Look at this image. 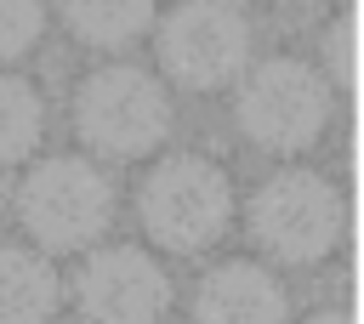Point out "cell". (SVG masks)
I'll list each match as a JSON object with an SVG mask.
<instances>
[{
  "label": "cell",
  "instance_id": "1",
  "mask_svg": "<svg viewBox=\"0 0 364 324\" xmlns=\"http://www.w3.org/2000/svg\"><path fill=\"white\" fill-rule=\"evenodd\" d=\"M239 131L267 153H301L330 125V80L301 57H267L262 68L239 74L233 97Z\"/></svg>",
  "mask_w": 364,
  "mask_h": 324
},
{
  "label": "cell",
  "instance_id": "6",
  "mask_svg": "<svg viewBox=\"0 0 364 324\" xmlns=\"http://www.w3.org/2000/svg\"><path fill=\"white\" fill-rule=\"evenodd\" d=\"M250 233L279 261H324L341 239V193L318 171H279L250 199Z\"/></svg>",
  "mask_w": 364,
  "mask_h": 324
},
{
  "label": "cell",
  "instance_id": "8",
  "mask_svg": "<svg viewBox=\"0 0 364 324\" xmlns=\"http://www.w3.org/2000/svg\"><path fill=\"white\" fill-rule=\"evenodd\" d=\"M284 318H290V296L256 261H228L205 273L193 290V324H284Z\"/></svg>",
  "mask_w": 364,
  "mask_h": 324
},
{
  "label": "cell",
  "instance_id": "9",
  "mask_svg": "<svg viewBox=\"0 0 364 324\" xmlns=\"http://www.w3.org/2000/svg\"><path fill=\"white\" fill-rule=\"evenodd\" d=\"M57 273L34 250L0 244V324H51L57 313Z\"/></svg>",
  "mask_w": 364,
  "mask_h": 324
},
{
  "label": "cell",
  "instance_id": "2",
  "mask_svg": "<svg viewBox=\"0 0 364 324\" xmlns=\"http://www.w3.org/2000/svg\"><path fill=\"white\" fill-rule=\"evenodd\" d=\"M74 131L102 159H142L171 131V102L154 85V74L131 63L91 68L74 91Z\"/></svg>",
  "mask_w": 364,
  "mask_h": 324
},
{
  "label": "cell",
  "instance_id": "4",
  "mask_svg": "<svg viewBox=\"0 0 364 324\" xmlns=\"http://www.w3.org/2000/svg\"><path fill=\"white\" fill-rule=\"evenodd\" d=\"M17 216L46 250H85L114 222V188L91 159H46L23 176Z\"/></svg>",
  "mask_w": 364,
  "mask_h": 324
},
{
  "label": "cell",
  "instance_id": "7",
  "mask_svg": "<svg viewBox=\"0 0 364 324\" xmlns=\"http://www.w3.org/2000/svg\"><path fill=\"white\" fill-rule=\"evenodd\" d=\"M74 301L85 324H159L171 307V284L159 273V261L136 244H114L97 250L80 279H74Z\"/></svg>",
  "mask_w": 364,
  "mask_h": 324
},
{
  "label": "cell",
  "instance_id": "11",
  "mask_svg": "<svg viewBox=\"0 0 364 324\" xmlns=\"http://www.w3.org/2000/svg\"><path fill=\"white\" fill-rule=\"evenodd\" d=\"M40 131H46V108H40V91L17 74H0V165H17L40 148Z\"/></svg>",
  "mask_w": 364,
  "mask_h": 324
},
{
  "label": "cell",
  "instance_id": "14",
  "mask_svg": "<svg viewBox=\"0 0 364 324\" xmlns=\"http://www.w3.org/2000/svg\"><path fill=\"white\" fill-rule=\"evenodd\" d=\"M307 324H353V313H341V307H336V313H313Z\"/></svg>",
  "mask_w": 364,
  "mask_h": 324
},
{
  "label": "cell",
  "instance_id": "10",
  "mask_svg": "<svg viewBox=\"0 0 364 324\" xmlns=\"http://www.w3.org/2000/svg\"><path fill=\"white\" fill-rule=\"evenodd\" d=\"M63 23L80 45L119 51L154 23V0H63Z\"/></svg>",
  "mask_w": 364,
  "mask_h": 324
},
{
  "label": "cell",
  "instance_id": "13",
  "mask_svg": "<svg viewBox=\"0 0 364 324\" xmlns=\"http://www.w3.org/2000/svg\"><path fill=\"white\" fill-rule=\"evenodd\" d=\"M324 80L330 85H353V17H336L324 34Z\"/></svg>",
  "mask_w": 364,
  "mask_h": 324
},
{
  "label": "cell",
  "instance_id": "5",
  "mask_svg": "<svg viewBox=\"0 0 364 324\" xmlns=\"http://www.w3.org/2000/svg\"><path fill=\"white\" fill-rule=\"evenodd\" d=\"M159 68L182 91H222L250 68V23L228 0H182L159 17Z\"/></svg>",
  "mask_w": 364,
  "mask_h": 324
},
{
  "label": "cell",
  "instance_id": "3",
  "mask_svg": "<svg viewBox=\"0 0 364 324\" xmlns=\"http://www.w3.org/2000/svg\"><path fill=\"white\" fill-rule=\"evenodd\" d=\"M228 210H233V188L228 176L199 159V153H176V159H159L142 188H136V216H142V233L165 250H210L228 227Z\"/></svg>",
  "mask_w": 364,
  "mask_h": 324
},
{
  "label": "cell",
  "instance_id": "12",
  "mask_svg": "<svg viewBox=\"0 0 364 324\" xmlns=\"http://www.w3.org/2000/svg\"><path fill=\"white\" fill-rule=\"evenodd\" d=\"M46 34V0H0V63H17Z\"/></svg>",
  "mask_w": 364,
  "mask_h": 324
}]
</instances>
